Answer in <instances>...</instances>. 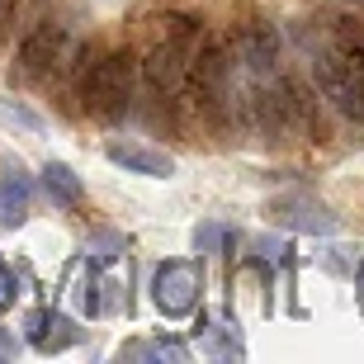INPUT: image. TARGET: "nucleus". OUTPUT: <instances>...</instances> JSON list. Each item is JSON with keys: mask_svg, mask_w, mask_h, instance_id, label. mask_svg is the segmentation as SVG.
Segmentation results:
<instances>
[{"mask_svg": "<svg viewBox=\"0 0 364 364\" xmlns=\"http://www.w3.org/2000/svg\"><path fill=\"white\" fill-rule=\"evenodd\" d=\"M28 341H33L43 355H53V350L76 346V341H81V331H76V326H71V317H62V312H33V317H28Z\"/></svg>", "mask_w": 364, "mask_h": 364, "instance_id": "nucleus-12", "label": "nucleus"}, {"mask_svg": "<svg viewBox=\"0 0 364 364\" xmlns=\"http://www.w3.org/2000/svg\"><path fill=\"white\" fill-rule=\"evenodd\" d=\"M28 208H33V180L19 166H10L0 176V228H19L28 218Z\"/></svg>", "mask_w": 364, "mask_h": 364, "instance_id": "nucleus-11", "label": "nucleus"}, {"mask_svg": "<svg viewBox=\"0 0 364 364\" xmlns=\"http://www.w3.org/2000/svg\"><path fill=\"white\" fill-rule=\"evenodd\" d=\"M194 48H199V24L194 19H185V14H156L151 19V53L142 62V76H147L151 90H161V95L185 90Z\"/></svg>", "mask_w": 364, "mask_h": 364, "instance_id": "nucleus-1", "label": "nucleus"}, {"mask_svg": "<svg viewBox=\"0 0 364 364\" xmlns=\"http://www.w3.org/2000/svg\"><path fill=\"white\" fill-rule=\"evenodd\" d=\"M133 100V53H109L81 76V109L95 119H119Z\"/></svg>", "mask_w": 364, "mask_h": 364, "instance_id": "nucleus-2", "label": "nucleus"}, {"mask_svg": "<svg viewBox=\"0 0 364 364\" xmlns=\"http://www.w3.org/2000/svg\"><path fill=\"white\" fill-rule=\"evenodd\" d=\"M223 237H228V232L218 228V223H208V228L194 232V246H199V251H218V246H223Z\"/></svg>", "mask_w": 364, "mask_h": 364, "instance_id": "nucleus-16", "label": "nucleus"}, {"mask_svg": "<svg viewBox=\"0 0 364 364\" xmlns=\"http://www.w3.org/2000/svg\"><path fill=\"white\" fill-rule=\"evenodd\" d=\"M199 289H203V270L194 260H161L156 274H151V298H156V308H161L166 317L194 312Z\"/></svg>", "mask_w": 364, "mask_h": 364, "instance_id": "nucleus-5", "label": "nucleus"}, {"mask_svg": "<svg viewBox=\"0 0 364 364\" xmlns=\"http://www.w3.org/2000/svg\"><path fill=\"white\" fill-rule=\"evenodd\" d=\"M232 71H237V62H232L228 48H218V43H203L199 53L189 57V95H194V105L208 114V119H223L232 105Z\"/></svg>", "mask_w": 364, "mask_h": 364, "instance_id": "nucleus-3", "label": "nucleus"}, {"mask_svg": "<svg viewBox=\"0 0 364 364\" xmlns=\"http://www.w3.org/2000/svg\"><path fill=\"white\" fill-rule=\"evenodd\" d=\"M232 62H242L256 81H270L274 71H279V38H274V28L270 24L237 28V38H232Z\"/></svg>", "mask_w": 364, "mask_h": 364, "instance_id": "nucleus-7", "label": "nucleus"}, {"mask_svg": "<svg viewBox=\"0 0 364 364\" xmlns=\"http://www.w3.org/2000/svg\"><path fill=\"white\" fill-rule=\"evenodd\" d=\"M194 336L203 341V350L213 355V360H242V355H246L242 326L232 322V317H223V322H218V317H208V312H203L199 326H194Z\"/></svg>", "mask_w": 364, "mask_h": 364, "instance_id": "nucleus-10", "label": "nucleus"}, {"mask_svg": "<svg viewBox=\"0 0 364 364\" xmlns=\"http://www.w3.org/2000/svg\"><path fill=\"white\" fill-rule=\"evenodd\" d=\"M10 14H14V0H0V43L10 33Z\"/></svg>", "mask_w": 364, "mask_h": 364, "instance_id": "nucleus-18", "label": "nucleus"}, {"mask_svg": "<svg viewBox=\"0 0 364 364\" xmlns=\"http://www.w3.org/2000/svg\"><path fill=\"white\" fill-rule=\"evenodd\" d=\"M123 360H171V364H189V346L185 341H142V346H123Z\"/></svg>", "mask_w": 364, "mask_h": 364, "instance_id": "nucleus-14", "label": "nucleus"}, {"mask_svg": "<svg viewBox=\"0 0 364 364\" xmlns=\"http://www.w3.org/2000/svg\"><path fill=\"white\" fill-rule=\"evenodd\" d=\"M14 350H19V341H14L10 331L0 326V360H14Z\"/></svg>", "mask_w": 364, "mask_h": 364, "instance_id": "nucleus-17", "label": "nucleus"}, {"mask_svg": "<svg viewBox=\"0 0 364 364\" xmlns=\"http://www.w3.org/2000/svg\"><path fill=\"white\" fill-rule=\"evenodd\" d=\"M43 189H48V199H53L57 208H76V203L85 199L81 176H76L71 166H62V161H48V166H43Z\"/></svg>", "mask_w": 364, "mask_h": 364, "instance_id": "nucleus-13", "label": "nucleus"}, {"mask_svg": "<svg viewBox=\"0 0 364 364\" xmlns=\"http://www.w3.org/2000/svg\"><path fill=\"white\" fill-rule=\"evenodd\" d=\"M312 76H317V90H322L346 119L364 123V71L350 62V53H346L341 43L312 62Z\"/></svg>", "mask_w": 364, "mask_h": 364, "instance_id": "nucleus-4", "label": "nucleus"}, {"mask_svg": "<svg viewBox=\"0 0 364 364\" xmlns=\"http://www.w3.org/2000/svg\"><path fill=\"white\" fill-rule=\"evenodd\" d=\"M67 53H71L67 24H53V19H48V24H38L19 43V71H24V76H48V71H57L67 62Z\"/></svg>", "mask_w": 364, "mask_h": 364, "instance_id": "nucleus-6", "label": "nucleus"}, {"mask_svg": "<svg viewBox=\"0 0 364 364\" xmlns=\"http://www.w3.org/2000/svg\"><path fill=\"white\" fill-rule=\"evenodd\" d=\"M14 298H19V279H14V270L0 260V312H10Z\"/></svg>", "mask_w": 364, "mask_h": 364, "instance_id": "nucleus-15", "label": "nucleus"}, {"mask_svg": "<svg viewBox=\"0 0 364 364\" xmlns=\"http://www.w3.org/2000/svg\"><path fill=\"white\" fill-rule=\"evenodd\" d=\"M270 218L289 232H312V237H331L336 232V213L312 194H284L270 203Z\"/></svg>", "mask_w": 364, "mask_h": 364, "instance_id": "nucleus-8", "label": "nucleus"}, {"mask_svg": "<svg viewBox=\"0 0 364 364\" xmlns=\"http://www.w3.org/2000/svg\"><path fill=\"white\" fill-rule=\"evenodd\" d=\"M105 156L114 166H123V171H133V176H151V180L176 176V161L161 147H147V142H123V137H114L105 147Z\"/></svg>", "mask_w": 364, "mask_h": 364, "instance_id": "nucleus-9", "label": "nucleus"}]
</instances>
